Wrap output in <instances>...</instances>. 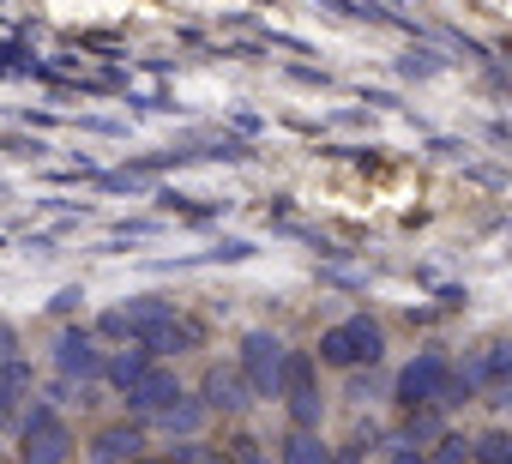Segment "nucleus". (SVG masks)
<instances>
[{
	"label": "nucleus",
	"mask_w": 512,
	"mask_h": 464,
	"mask_svg": "<svg viewBox=\"0 0 512 464\" xmlns=\"http://www.w3.org/2000/svg\"><path fill=\"white\" fill-rule=\"evenodd\" d=\"M452 380H458V362H452L446 350H416V356L398 368V404H404V410L452 404Z\"/></svg>",
	"instance_id": "1"
},
{
	"label": "nucleus",
	"mask_w": 512,
	"mask_h": 464,
	"mask_svg": "<svg viewBox=\"0 0 512 464\" xmlns=\"http://www.w3.org/2000/svg\"><path fill=\"white\" fill-rule=\"evenodd\" d=\"M380 350H386V332L368 314H350V320L320 332V362L326 368H362V362H380Z\"/></svg>",
	"instance_id": "2"
},
{
	"label": "nucleus",
	"mask_w": 512,
	"mask_h": 464,
	"mask_svg": "<svg viewBox=\"0 0 512 464\" xmlns=\"http://www.w3.org/2000/svg\"><path fill=\"white\" fill-rule=\"evenodd\" d=\"M73 458V428L61 422L55 404H31L19 422V464H67Z\"/></svg>",
	"instance_id": "3"
},
{
	"label": "nucleus",
	"mask_w": 512,
	"mask_h": 464,
	"mask_svg": "<svg viewBox=\"0 0 512 464\" xmlns=\"http://www.w3.org/2000/svg\"><path fill=\"white\" fill-rule=\"evenodd\" d=\"M284 362H290V344L278 332H247L241 338V374H247L253 398H284Z\"/></svg>",
	"instance_id": "4"
},
{
	"label": "nucleus",
	"mask_w": 512,
	"mask_h": 464,
	"mask_svg": "<svg viewBox=\"0 0 512 464\" xmlns=\"http://www.w3.org/2000/svg\"><path fill=\"white\" fill-rule=\"evenodd\" d=\"M55 368H61L67 380H97V374L109 368V356L97 350V332L67 326V332H61V344H55Z\"/></svg>",
	"instance_id": "5"
},
{
	"label": "nucleus",
	"mask_w": 512,
	"mask_h": 464,
	"mask_svg": "<svg viewBox=\"0 0 512 464\" xmlns=\"http://www.w3.org/2000/svg\"><path fill=\"white\" fill-rule=\"evenodd\" d=\"M175 398H181V374H175V368H157V362L127 386V410H133V416H163Z\"/></svg>",
	"instance_id": "6"
},
{
	"label": "nucleus",
	"mask_w": 512,
	"mask_h": 464,
	"mask_svg": "<svg viewBox=\"0 0 512 464\" xmlns=\"http://www.w3.org/2000/svg\"><path fill=\"white\" fill-rule=\"evenodd\" d=\"M139 446H145V428H139V422H109V428H97L91 458H97V464H133Z\"/></svg>",
	"instance_id": "7"
},
{
	"label": "nucleus",
	"mask_w": 512,
	"mask_h": 464,
	"mask_svg": "<svg viewBox=\"0 0 512 464\" xmlns=\"http://www.w3.org/2000/svg\"><path fill=\"white\" fill-rule=\"evenodd\" d=\"M464 374L476 380V392H494V386H512V344L506 338H494V344H482L470 362H464Z\"/></svg>",
	"instance_id": "8"
},
{
	"label": "nucleus",
	"mask_w": 512,
	"mask_h": 464,
	"mask_svg": "<svg viewBox=\"0 0 512 464\" xmlns=\"http://www.w3.org/2000/svg\"><path fill=\"white\" fill-rule=\"evenodd\" d=\"M139 344H145L151 356H181V350H193V326L169 308V314H157L151 326H139Z\"/></svg>",
	"instance_id": "9"
},
{
	"label": "nucleus",
	"mask_w": 512,
	"mask_h": 464,
	"mask_svg": "<svg viewBox=\"0 0 512 464\" xmlns=\"http://www.w3.org/2000/svg\"><path fill=\"white\" fill-rule=\"evenodd\" d=\"M247 374L241 368H211L205 374V386H199V398L211 404V410H223V416H235V410H247Z\"/></svg>",
	"instance_id": "10"
},
{
	"label": "nucleus",
	"mask_w": 512,
	"mask_h": 464,
	"mask_svg": "<svg viewBox=\"0 0 512 464\" xmlns=\"http://www.w3.org/2000/svg\"><path fill=\"white\" fill-rule=\"evenodd\" d=\"M205 416H211V404H205V398H187V392H181V398H175V404H169V410L157 416V428H169V434H187V440H193Z\"/></svg>",
	"instance_id": "11"
},
{
	"label": "nucleus",
	"mask_w": 512,
	"mask_h": 464,
	"mask_svg": "<svg viewBox=\"0 0 512 464\" xmlns=\"http://www.w3.org/2000/svg\"><path fill=\"white\" fill-rule=\"evenodd\" d=\"M19 398H31V368L19 356H7V362H0V416H13Z\"/></svg>",
	"instance_id": "12"
},
{
	"label": "nucleus",
	"mask_w": 512,
	"mask_h": 464,
	"mask_svg": "<svg viewBox=\"0 0 512 464\" xmlns=\"http://www.w3.org/2000/svg\"><path fill=\"white\" fill-rule=\"evenodd\" d=\"M320 386V350H290L284 362V398L290 392H314Z\"/></svg>",
	"instance_id": "13"
},
{
	"label": "nucleus",
	"mask_w": 512,
	"mask_h": 464,
	"mask_svg": "<svg viewBox=\"0 0 512 464\" xmlns=\"http://www.w3.org/2000/svg\"><path fill=\"white\" fill-rule=\"evenodd\" d=\"M278 464H332V452H326V440L314 434V428H290V440H284V458Z\"/></svg>",
	"instance_id": "14"
},
{
	"label": "nucleus",
	"mask_w": 512,
	"mask_h": 464,
	"mask_svg": "<svg viewBox=\"0 0 512 464\" xmlns=\"http://www.w3.org/2000/svg\"><path fill=\"white\" fill-rule=\"evenodd\" d=\"M145 368H151V350H145V344H139V338H133V350H115V356H109V368H103V374H109V380H115V386H121V392H127V386H133V380H139V374H145Z\"/></svg>",
	"instance_id": "15"
},
{
	"label": "nucleus",
	"mask_w": 512,
	"mask_h": 464,
	"mask_svg": "<svg viewBox=\"0 0 512 464\" xmlns=\"http://www.w3.org/2000/svg\"><path fill=\"white\" fill-rule=\"evenodd\" d=\"M476 464H512V428L476 434Z\"/></svg>",
	"instance_id": "16"
},
{
	"label": "nucleus",
	"mask_w": 512,
	"mask_h": 464,
	"mask_svg": "<svg viewBox=\"0 0 512 464\" xmlns=\"http://www.w3.org/2000/svg\"><path fill=\"white\" fill-rule=\"evenodd\" d=\"M320 416H326L320 386H314V392H290V422H296V428H320Z\"/></svg>",
	"instance_id": "17"
},
{
	"label": "nucleus",
	"mask_w": 512,
	"mask_h": 464,
	"mask_svg": "<svg viewBox=\"0 0 512 464\" xmlns=\"http://www.w3.org/2000/svg\"><path fill=\"white\" fill-rule=\"evenodd\" d=\"M434 464H476V440H464V434H440V446L428 452Z\"/></svg>",
	"instance_id": "18"
},
{
	"label": "nucleus",
	"mask_w": 512,
	"mask_h": 464,
	"mask_svg": "<svg viewBox=\"0 0 512 464\" xmlns=\"http://www.w3.org/2000/svg\"><path fill=\"white\" fill-rule=\"evenodd\" d=\"M386 464H434V458H428V452H416V440H410V446H398Z\"/></svg>",
	"instance_id": "19"
},
{
	"label": "nucleus",
	"mask_w": 512,
	"mask_h": 464,
	"mask_svg": "<svg viewBox=\"0 0 512 464\" xmlns=\"http://www.w3.org/2000/svg\"><path fill=\"white\" fill-rule=\"evenodd\" d=\"M404 73H440V61L434 55H404Z\"/></svg>",
	"instance_id": "20"
},
{
	"label": "nucleus",
	"mask_w": 512,
	"mask_h": 464,
	"mask_svg": "<svg viewBox=\"0 0 512 464\" xmlns=\"http://www.w3.org/2000/svg\"><path fill=\"white\" fill-rule=\"evenodd\" d=\"M79 302H85V290H61V296H55V308H61V314H73Z\"/></svg>",
	"instance_id": "21"
},
{
	"label": "nucleus",
	"mask_w": 512,
	"mask_h": 464,
	"mask_svg": "<svg viewBox=\"0 0 512 464\" xmlns=\"http://www.w3.org/2000/svg\"><path fill=\"white\" fill-rule=\"evenodd\" d=\"M235 464H272V458H266V452H253V440H247V452H241Z\"/></svg>",
	"instance_id": "22"
},
{
	"label": "nucleus",
	"mask_w": 512,
	"mask_h": 464,
	"mask_svg": "<svg viewBox=\"0 0 512 464\" xmlns=\"http://www.w3.org/2000/svg\"><path fill=\"white\" fill-rule=\"evenodd\" d=\"M356 452H362V446H344V458H332V464H356Z\"/></svg>",
	"instance_id": "23"
},
{
	"label": "nucleus",
	"mask_w": 512,
	"mask_h": 464,
	"mask_svg": "<svg viewBox=\"0 0 512 464\" xmlns=\"http://www.w3.org/2000/svg\"><path fill=\"white\" fill-rule=\"evenodd\" d=\"M133 464H163V458H133Z\"/></svg>",
	"instance_id": "24"
}]
</instances>
